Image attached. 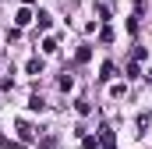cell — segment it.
<instances>
[{
    "instance_id": "obj_1",
    "label": "cell",
    "mask_w": 152,
    "mask_h": 149,
    "mask_svg": "<svg viewBox=\"0 0 152 149\" xmlns=\"http://www.w3.org/2000/svg\"><path fill=\"white\" fill-rule=\"evenodd\" d=\"M103 149H113V135L110 131H103Z\"/></svg>"
},
{
    "instance_id": "obj_2",
    "label": "cell",
    "mask_w": 152,
    "mask_h": 149,
    "mask_svg": "<svg viewBox=\"0 0 152 149\" xmlns=\"http://www.w3.org/2000/svg\"><path fill=\"white\" fill-rule=\"evenodd\" d=\"M149 82H152V71H149Z\"/></svg>"
}]
</instances>
